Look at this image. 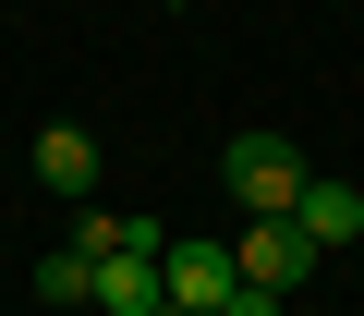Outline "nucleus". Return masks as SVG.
Masks as SVG:
<instances>
[{
  "label": "nucleus",
  "instance_id": "nucleus-8",
  "mask_svg": "<svg viewBox=\"0 0 364 316\" xmlns=\"http://www.w3.org/2000/svg\"><path fill=\"white\" fill-rule=\"evenodd\" d=\"M219 316H279V292H255V280H243V292H231Z\"/></svg>",
  "mask_w": 364,
  "mask_h": 316
},
{
  "label": "nucleus",
  "instance_id": "nucleus-7",
  "mask_svg": "<svg viewBox=\"0 0 364 316\" xmlns=\"http://www.w3.org/2000/svg\"><path fill=\"white\" fill-rule=\"evenodd\" d=\"M85 292H97V256H85V243L37 256V304H85Z\"/></svg>",
  "mask_w": 364,
  "mask_h": 316
},
{
  "label": "nucleus",
  "instance_id": "nucleus-4",
  "mask_svg": "<svg viewBox=\"0 0 364 316\" xmlns=\"http://www.w3.org/2000/svg\"><path fill=\"white\" fill-rule=\"evenodd\" d=\"M291 231L316 243V256H340V243H364V183H304V207H291Z\"/></svg>",
  "mask_w": 364,
  "mask_h": 316
},
{
  "label": "nucleus",
  "instance_id": "nucleus-3",
  "mask_svg": "<svg viewBox=\"0 0 364 316\" xmlns=\"http://www.w3.org/2000/svg\"><path fill=\"white\" fill-rule=\"evenodd\" d=\"M231 268H243L255 292H304V268H316V243H304L291 219H243V243H231Z\"/></svg>",
  "mask_w": 364,
  "mask_h": 316
},
{
  "label": "nucleus",
  "instance_id": "nucleus-5",
  "mask_svg": "<svg viewBox=\"0 0 364 316\" xmlns=\"http://www.w3.org/2000/svg\"><path fill=\"white\" fill-rule=\"evenodd\" d=\"M37 183L73 195V207L97 195V134H85V122H37Z\"/></svg>",
  "mask_w": 364,
  "mask_h": 316
},
{
  "label": "nucleus",
  "instance_id": "nucleus-1",
  "mask_svg": "<svg viewBox=\"0 0 364 316\" xmlns=\"http://www.w3.org/2000/svg\"><path fill=\"white\" fill-rule=\"evenodd\" d=\"M219 183L243 195V219H291L316 171L291 158V134H231V146H219Z\"/></svg>",
  "mask_w": 364,
  "mask_h": 316
},
{
  "label": "nucleus",
  "instance_id": "nucleus-6",
  "mask_svg": "<svg viewBox=\"0 0 364 316\" xmlns=\"http://www.w3.org/2000/svg\"><path fill=\"white\" fill-rule=\"evenodd\" d=\"M97 304H109V316H170L158 256H97Z\"/></svg>",
  "mask_w": 364,
  "mask_h": 316
},
{
  "label": "nucleus",
  "instance_id": "nucleus-9",
  "mask_svg": "<svg viewBox=\"0 0 364 316\" xmlns=\"http://www.w3.org/2000/svg\"><path fill=\"white\" fill-rule=\"evenodd\" d=\"M158 13H195V0H158Z\"/></svg>",
  "mask_w": 364,
  "mask_h": 316
},
{
  "label": "nucleus",
  "instance_id": "nucleus-2",
  "mask_svg": "<svg viewBox=\"0 0 364 316\" xmlns=\"http://www.w3.org/2000/svg\"><path fill=\"white\" fill-rule=\"evenodd\" d=\"M158 280H170V316H219V304L243 292L231 243H170V256H158Z\"/></svg>",
  "mask_w": 364,
  "mask_h": 316
}]
</instances>
